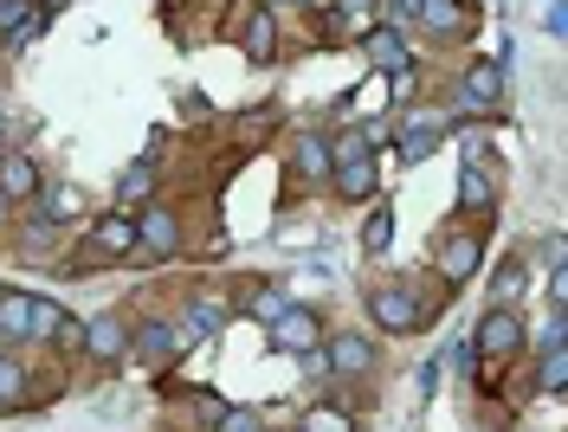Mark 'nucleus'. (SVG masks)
Listing matches in <instances>:
<instances>
[{
  "label": "nucleus",
  "mask_w": 568,
  "mask_h": 432,
  "mask_svg": "<svg viewBox=\"0 0 568 432\" xmlns=\"http://www.w3.org/2000/svg\"><path fill=\"white\" fill-rule=\"evenodd\" d=\"M130 253H136V219L111 214L84 233V265H97V258H130Z\"/></svg>",
  "instance_id": "nucleus-1"
},
{
  "label": "nucleus",
  "mask_w": 568,
  "mask_h": 432,
  "mask_svg": "<svg viewBox=\"0 0 568 432\" xmlns=\"http://www.w3.org/2000/svg\"><path fill=\"white\" fill-rule=\"evenodd\" d=\"M271 349H285V356H310V349H317V310L285 304V317H271Z\"/></svg>",
  "instance_id": "nucleus-2"
},
{
  "label": "nucleus",
  "mask_w": 568,
  "mask_h": 432,
  "mask_svg": "<svg viewBox=\"0 0 568 432\" xmlns=\"http://www.w3.org/2000/svg\"><path fill=\"white\" fill-rule=\"evenodd\" d=\"M33 336H39V297L7 290V297H0V342L20 349V342H33Z\"/></svg>",
  "instance_id": "nucleus-3"
},
{
  "label": "nucleus",
  "mask_w": 568,
  "mask_h": 432,
  "mask_svg": "<svg viewBox=\"0 0 568 432\" xmlns=\"http://www.w3.org/2000/svg\"><path fill=\"white\" fill-rule=\"evenodd\" d=\"M182 246V219L168 214V207H149V214L136 219V253H149V258H168Z\"/></svg>",
  "instance_id": "nucleus-4"
},
{
  "label": "nucleus",
  "mask_w": 568,
  "mask_h": 432,
  "mask_svg": "<svg viewBox=\"0 0 568 432\" xmlns=\"http://www.w3.org/2000/svg\"><path fill=\"white\" fill-rule=\"evenodd\" d=\"M362 52H369V65H381L388 78L414 72V52H407V39L394 33V27H375V33H362Z\"/></svg>",
  "instance_id": "nucleus-5"
},
{
  "label": "nucleus",
  "mask_w": 568,
  "mask_h": 432,
  "mask_svg": "<svg viewBox=\"0 0 568 432\" xmlns=\"http://www.w3.org/2000/svg\"><path fill=\"white\" fill-rule=\"evenodd\" d=\"M369 317H375L381 329H420V304L407 290L381 285V290H369Z\"/></svg>",
  "instance_id": "nucleus-6"
},
{
  "label": "nucleus",
  "mask_w": 568,
  "mask_h": 432,
  "mask_svg": "<svg viewBox=\"0 0 568 432\" xmlns=\"http://www.w3.org/2000/svg\"><path fill=\"white\" fill-rule=\"evenodd\" d=\"M472 349H478V356H517V349H524V323L497 304L492 317H485V329H478V342H472Z\"/></svg>",
  "instance_id": "nucleus-7"
},
{
  "label": "nucleus",
  "mask_w": 568,
  "mask_h": 432,
  "mask_svg": "<svg viewBox=\"0 0 568 432\" xmlns=\"http://www.w3.org/2000/svg\"><path fill=\"white\" fill-rule=\"evenodd\" d=\"M78 349H84L91 361H116L123 349H130V329L116 323V317H91L84 336H78Z\"/></svg>",
  "instance_id": "nucleus-8"
},
{
  "label": "nucleus",
  "mask_w": 568,
  "mask_h": 432,
  "mask_svg": "<svg viewBox=\"0 0 568 432\" xmlns=\"http://www.w3.org/2000/svg\"><path fill=\"white\" fill-rule=\"evenodd\" d=\"M130 342H136V356L149 361V368H168V361L182 356V329L162 323V317H155V323H143L136 336H130Z\"/></svg>",
  "instance_id": "nucleus-9"
},
{
  "label": "nucleus",
  "mask_w": 568,
  "mask_h": 432,
  "mask_svg": "<svg viewBox=\"0 0 568 432\" xmlns=\"http://www.w3.org/2000/svg\"><path fill=\"white\" fill-rule=\"evenodd\" d=\"M0 194H7V207H13V200H33V194H39V162L27 155V148L0 155Z\"/></svg>",
  "instance_id": "nucleus-10"
},
{
  "label": "nucleus",
  "mask_w": 568,
  "mask_h": 432,
  "mask_svg": "<svg viewBox=\"0 0 568 432\" xmlns=\"http://www.w3.org/2000/svg\"><path fill=\"white\" fill-rule=\"evenodd\" d=\"M39 33H45V13H39L33 0H0V39L7 45H27Z\"/></svg>",
  "instance_id": "nucleus-11"
},
{
  "label": "nucleus",
  "mask_w": 568,
  "mask_h": 432,
  "mask_svg": "<svg viewBox=\"0 0 568 432\" xmlns=\"http://www.w3.org/2000/svg\"><path fill=\"white\" fill-rule=\"evenodd\" d=\"M497 91H504V65H472L458 78V104L465 110H497Z\"/></svg>",
  "instance_id": "nucleus-12"
},
{
  "label": "nucleus",
  "mask_w": 568,
  "mask_h": 432,
  "mask_svg": "<svg viewBox=\"0 0 568 432\" xmlns=\"http://www.w3.org/2000/svg\"><path fill=\"white\" fill-rule=\"evenodd\" d=\"M330 356V374H369V361H375V349H369V336H355V329H342L337 342L323 349Z\"/></svg>",
  "instance_id": "nucleus-13"
},
{
  "label": "nucleus",
  "mask_w": 568,
  "mask_h": 432,
  "mask_svg": "<svg viewBox=\"0 0 568 432\" xmlns=\"http://www.w3.org/2000/svg\"><path fill=\"white\" fill-rule=\"evenodd\" d=\"M182 349H194V342H207V336H220V329H227V310H220V304H207V297H194L188 304V317H182Z\"/></svg>",
  "instance_id": "nucleus-14"
},
{
  "label": "nucleus",
  "mask_w": 568,
  "mask_h": 432,
  "mask_svg": "<svg viewBox=\"0 0 568 432\" xmlns=\"http://www.w3.org/2000/svg\"><path fill=\"white\" fill-rule=\"evenodd\" d=\"M337 175V194L342 200H369L381 187V175H375V155H362V162H342V168H330Z\"/></svg>",
  "instance_id": "nucleus-15"
},
{
  "label": "nucleus",
  "mask_w": 568,
  "mask_h": 432,
  "mask_svg": "<svg viewBox=\"0 0 568 432\" xmlns=\"http://www.w3.org/2000/svg\"><path fill=\"white\" fill-rule=\"evenodd\" d=\"M440 136H446V130H440L433 116H414V123L401 130V155H407V162H420V155H433V148H440Z\"/></svg>",
  "instance_id": "nucleus-16"
},
{
  "label": "nucleus",
  "mask_w": 568,
  "mask_h": 432,
  "mask_svg": "<svg viewBox=\"0 0 568 432\" xmlns=\"http://www.w3.org/2000/svg\"><path fill=\"white\" fill-rule=\"evenodd\" d=\"M27 407V361L20 356H0V413Z\"/></svg>",
  "instance_id": "nucleus-17"
},
{
  "label": "nucleus",
  "mask_w": 568,
  "mask_h": 432,
  "mask_svg": "<svg viewBox=\"0 0 568 432\" xmlns=\"http://www.w3.org/2000/svg\"><path fill=\"white\" fill-rule=\"evenodd\" d=\"M440 271H446V278H472V271H478V239H472V233H465V239H453V246H446V253H440Z\"/></svg>",
  "instance_id": "nucleus-18"
},
{
  "label": "nucleus",
  "mask_w": 568,
  "mask_h": 432,
  "mask_svg": "<svg viewBox=\"0 0 568 432\" xmlns=\"http://www.w3.org/2000/svg\"><path fill=\"white\" fill-rule=\"evenodd\" d=\"M330 168H337V162H330V143H323V136H298V175L323 181Z\"/></svg>",
  "instance_id": "nucleus-19"
},
{
  "label": "nucleus",
  "mask_w": 568,
  "mask_h": 432,
  "mask_svg": "<svg viewBox=\"0 0 568 432\" xmlns=\"http://www.w3.org/2000/svg\"><path fill=\"white\" fill-rule=\"evenodd\" d=\"M39 214L45 219H65V214H78V187H59V181H39Z\"/></svg>",
  "instance_id": "nucleus-20"
},
{
  "label": "nucleus",
  "mask_w": 568,
  "mask_h": 432,
  "mask_svg": "<svg viewBox=\"0 0 568 432\" xmlns=\"http://www.w3.org/2000/svg\"><path fill=\"white\" fill-rule=\"evenodd\" d=\"M149 187H155L149 162H130V168H123V181H116V200H123V207H136V200H149Z\"/></svg>",
  "instance_id": "nucleus-21"
},
{
  "label": "nucleus",
  "mask_w": 568,
  "mask_h": 432,
  "mask_svg": "<svg viewBox=\"0 0 568 432\" xmlns=\"http://www.w3.org/2000/svg\"><path fill=\"white\" fill-rule=\"evenodd\" d=\"M388 239H394V214H388V207H375V214H369V226H362V253H388Z\"/></svg>",
  "instance_id": "nucleus-22"
},
{
  "label": "nucleus",
  "mask_w": 568,
  "mask_h": 432,
  "mask_svg": "<svg viewBox=\"0 0 568 432\" xmlns=\"http://www.w3.org/2000/svg\"><path fill=\"white\" fill-rule=\"evenodd\" d=\"M271 45H278L271 13H252V27H246V52H252V59H271Z\"/></svg>",
  "instance_id": "nucleus-23"
},
{
  "label": "nucleus",
  "mask_w": 568,
  "mask_h": 432,
  "mask_svg": "<svg viewBox=\"0 0 568 432\" xmlns=\"http://www.w3.org/2000/svg\"><path fill=\"white\" fill-rule=\"evenodd\" d=\"M420 13L433 33H458V0H420Z\"/></svg>",
  "instance_id": "nucleus-24"
},
{
  "label": "nucleus",
  "mask_w": 568,
  "mask_h": 432,
  "mask_svg": "<svg viewBox=\"0 0 568 432\" xmlns=\"http://www.w3.org/2000/svg\"><path fill=\"white\" fill-rule=\"evenodd\" d=\"M458 194H465V207H492V181H485V168H472V162H465Z\"/></svg>",
  "instance_id": "nucleus-25"
},
{
  "label": "nucleus",
  "mask_w": 568,
  "mask_h": 432,
  "mask_svg": "<svg viewBox=\"0 0 568 432\" xmlns=\"http://www.w3.org/2000/svg\"><path fill=\"white\" fill-rule=\"evenodd\" d=\"M362 155H375V148H369V136H362V130H342V143L330 148V162H337V168H342V162H362Z\"/></svg>",
  "instance_id": "nucleus-26"
},
{
  "label": "nucleus",
  "mask_w": 568,
  "mask_h": 432,
  "mask_svg": "<svg viewBox=\"0 0 568 432\" xmlns=\"http://www.w3.org/2000/svg\"><path fill=\"white\" fill-rule=\"evenodd\" d=\"M303 432H349V413H342V407H310Z\"/></svg>",
  "instance_id": "nucleus-27"
},
{
  "label": "nucleus",
  "mask_w": 568,
  "mask_h": 432,
  "mask_svg": "<svg viewBox=\"0 0 568 432\" xmlns=\"http://www.w3.org/2000/svg\"><path fill=\"white\" fill-rule=\"evenodd\" d=\"M517 290H524V258H510V265H504V271H497L492 297H497V304H510V297H517Z\"/></svg>",
  "instance_id": "nucleus-28"
},
{
  "label": "nucleus",
  "mask_w": 568,
  "mask_h": 432,
  "mask_svg": "<svg viewBox=\"0 0 568 432\" xmlns=\"http://www.w3.org/2000/svg\"><path fill=\"white\" fill-rule=\"evenodd\" d=\"M220 432H266L252 407H220Z\"/></svg>",
  "instance_id": "nucleus-29"
},
{
  "label": "nucleus",
  "mask_w": 568,
  "mask_h": 432,
  "mask_svg": "<svg viewBox=\"0 0 568 432\" xmlns=\"http://www.w3.org/2000/svg\"><path fill=\"white\" fill-rule=\"evenodd\" d=\"M562 381H568V361H562V349H549L543 356V394H562Z\"/></svg>",
  "instance_id": "nucleus-30"
},
{
  "label": "nucleus",
  "mask_w": 568,
  "mask_h": 432,
  "mask_svg": "<svg viewBox=\"0 0 568 432\" xmlns=\"http://www.w3.org/2000/svg\"><path fill=\"white\" fill-rule=\"evenodd\" d=\"M252 317H259V323L285 317V290H259V297H252Z\"/></svg>",
  "instance_id": "nucleus-31"
},
{
  "label": "nucleus",
  "mask_w": 568,
  "mask_h": 432,
  "mask_svg": "<svg viewBox=\"0 0 568 432\" xmlns=\"http://www.w3.org/2000/svg\"><path fill=\"white\" fill-rule=\"evenodd\" d=\"M375 7H381V0H337V13H342V20H355V27H369V20H375Z\"/></svg>",
  "instance_id": "nucleus-32"
},
{
  "label": "nucleus",
  "mask_w": 568,
  "mask_h": 432,
  "mask_svg": "<svg viewBox=\"0 0 568 432\" xmlns=\"http://www.w3.org/2000/svg\"><path fill=\"white\" fill-rule=\"evenodd\" d=\"M420 13V0H394V7H388V27H394V33H401V27H407V20H414Z\"/></svg>",
  "instance_id": "nucleus-33"
},
{
  "label": "nucleus",
  "mask_w": 568,
  "mask_h": 432,
  "mask_svg": "<svg viewBox=\"0 0 568 432\" xmlns=\"http://www.w3.org/2000/svg\"><path fill=\"white\" fill-rule=\"evenodd\" d=\"M303 361V374H310V381H323V374H330V356H323V349H310V356H298Z\"/></svg>",
  "instance_id": "nucleus-34"
},
{
  "label": "nucleus",
  "mask_w": 568,
  "mask_h": 432,
  "mask_svg": "<svg viewBox=\"0 0 568 432\" xmlns=\"http://www.w3.org/2000/svg\"><path fill=\"white\" fill-rule=\"evenodd\" d=\"M536 342H543V356H549V349H562V317H549V323H543V336H536Z\"/></svg>",
  "instance_id": "nucleus-35"
},
{
  "label": "nucleus",
  "mask_w": 568,
  "mask_h": 432,
  "mask_svg": "<svg viewBox=\"0 0 568 432\" xmlns=\"http://www.w3.org/2000/svg\"><path fill=\"white\" fill-rule=\"evenodd\" d=\"M453 368H458V374H472V368H478V349H472V342H458V349H453Z\"/></svg>",
  "instance_id": "nucleus-36"
},
{
  "label": "nucleus",
  "mask_w": 568,
  "mask_h": 432,
  "mask_svg": "<svg viewBox=\"0 0 568 432\" xmlns=\"http://www.w3.org/2000/svg\"><path fill=\"white\" fill-rule=\"evenodd\" d=\"M433 388H440V361H426V368H420V400H433Z\"/></svg>",
  "instance_id": "nucleus-37"
},
{
  "label": "nucleus",
  "mask_w": 568,
  "mask_h": 432,
  "mask_svg": "<svg viewBox=\"0 0 568 432\" xmlns=\"http://www.w3.org/2000/svg\"><path fill=\"white\" fill-rule=\"evenodd\" d=\"M33 7H39V13H45V7H65V0H33Z\"/></svg>",
  "instance_id": "nucleus-38"
},
{
  "label": "nucleus",
  "mask_w": 568,
  "mask_h": 432,
  "mask_svg": "<svg viewBox=\"0 0 568 432\" xmlns=\"http://www.w3.org/2000/svg\"><path fill=\"white\" fill-rule=\"evenodd\" d=\"M0 219H7V194H0Z\"/></svg>",
  "instance_id": "nucleus-39"
}]
</instances>
